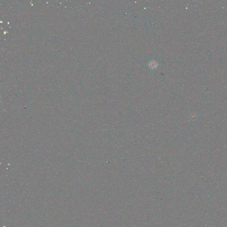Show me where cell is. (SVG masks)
<instances>
[{
  "label": "cell",
  "instance_id": "6da1fadb",
  "mask_svg": "<svg viewBox=\"0 0 227 227\" xmlns=\"http://www.w3.org/2000/svg\"><path fill=\"white\" fill-rule=\"evenodd\" d=\"M148 65H149V67L150 68L153 69H154L157 68V67L158 66V64L155 60H153L150 61V62L149 63Z\"/></svg>",
  "mask_w": 227,
  "mask_h": 227
}]
</instances>
